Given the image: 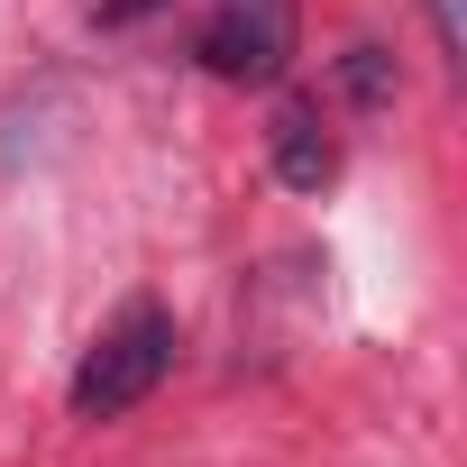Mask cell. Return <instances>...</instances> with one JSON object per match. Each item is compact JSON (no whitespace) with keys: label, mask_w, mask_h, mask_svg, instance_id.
<instances>
[{"label":"cell","mask_w":467,"mask_h":467,"mask_svg":"<svg viewBox=\"0 0 467 467\" xmlns=\"http://www.w3.org/2000/svg\"><path fill=\"white\" fill-rule=\"evenodd\" d=\"M266 156H275V174L294 183V192H321L330 174H339V138H330V119H321V101H275V129H266Z\"/></svg>","instance_id":"3"},{"label":"cell","mask_w":467,"mask_h":467,"mask_svg":"<svg viewBox=\"0 0 467 467\" xmlns=\"http://www.w3.org/2000/svg\"><path fill=\"white\" fill-rule=\"evenodd\" d=\"M339 83H348V101H358V110L394 101V65H385V47H348V56H339Z\"/></svg>","instance_id":"4"},{"label":"cell","mask_w":467,"mask_h":467,"mask_svg":"<svg viewBox=\"0 0 467 467\" xmlns=\"http://www.w3.org/2000/svg\"><path fill=\"white\" fill-rule=\"evenodd\" d=\"M192 65L220 83H275L294 65V0H211L192 28Z\"/></svg>","instance_id":"2"},{"label":"cell","mask_w":467,"mask_h":467,"mask_svg":"<svg viewBox=\"0 0 467 467\" xmlns=\"http://www.w3.org/2000/svg\"><path fill=\"white\" fill-rule=\"evenodd\" d=\"M147 10H165V0H92V19H101V28H138Z\"/></svg>","instance_id":"5"},{"label":"cell","mask_w":467,"mask_h":467,"mask_svg":"<svg viewBox=\"0 0 467 467\" xmlns=\"http://www.w3.org/2000/svg\"><path fill=\"white\" fill-rule=\"evenodd\" d=\"M165 376H174V312H165V303H129V312L83 348L65 403H74V421H119V412H138Z\"/></svg>","instance_id":"1"}]
</instances>
